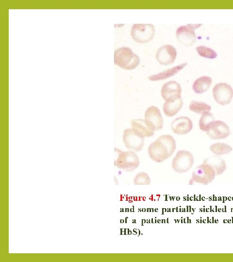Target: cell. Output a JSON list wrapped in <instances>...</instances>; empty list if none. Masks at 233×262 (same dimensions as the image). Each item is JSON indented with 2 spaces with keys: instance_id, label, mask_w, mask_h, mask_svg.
<instances>
[{
  "instance_id": "obj_1",
  "label": "cell",
  "mask_w": 233,
  "mask_h": 262,
  "mask_svg": "<svg viewBox=\"0 0 233 262\" xmlns=\"http://www.w3.org/2000/svg\"><path fill=\"white\" fill-rule=\"evenodd\" d=\"M174 138L168 134L162 135L148 147L150 158L154 162L162 163L170 157L176 149Z\"/></svg>"
},
{
  "instance_id": "obj_2",
  "label": "cell",
  "mask_w": 233,
  "mask_h": 262,
  "mask_svg": "<svg viewBox=\"0 0 233 262\" xmlns=\"http://www.w3.org/2000/svg\"><path fill=\"white\" fill-rule=\"evenodd\" d=\"M114 63L123 69L132 70L139 64L140 59L130 48L123 47L115 51Z\"/></svg>"
},
{
  "instance_id": "obj_3",
  "label": "cell",
  "mask_w": 233,
  "mask_h": 262,
  "mask_svg": "<svg viewBox=\"0 0 233 262\" xmlns=\"http://www.w3.org/2000/svg\"><path fill=\"white\" fill-rule=\"evenodd\" d=\"M116 157L115 165L127 172H131L136 169L140 161L137 155L133 151H123L115 148Z\"/></svg>"
},
{
  "instance_id": "obj_4",
  "label": "cell",
  "mask_w": 233,
  "mask_h": 262,
  "mask_svg": "<svg viewBox=\"0 0 233 262\" xmlns=\"http://www.w3.org/2000/svg\"><path fill=\"white\" fill-rule=\"evenodd\" d=\"M216 176L215 171L209 165L203 163L193 171L189 184L201 183L207 185L211 183Z\"/></svg>"
},
{
  "instance_id": "obj_5",
  "label": "cell",
  "mask_w": 233,
  "mask_h": 262,
  "mask_svg": "<svg viewBox=\"0 0 233 262\" xmlns=\"http://www.w3.org/2000/svg\"><path fill=\"white\" fill-rule=\"evenodd\" d=\"M154 33V26L151 24H134L131 31L133 39L139 43L149 42L152 39Z\"/></svg>"
},
{
  "instance_id": "obj_6",
  "label": "cell",
  "mask_w": 233,
  "mask_h": 262,
  "mask_svg": "<svg viewBox=\"0 0 233 262\" xmlns=\"http://www.w3.org/2000/svg\"><path fill=\"white\" fill-rule=\"evenodd\" d=\"M144 137L133 128L125 129L123 134V140L125 147L130 150L138 152L141 150L144 143Z\"/></svg>"
},
{
  "instance_id": "obj_7",
  "label": "cell",
  "mask_w": 233,
  "mask_h": 262,
  "mask_svg": "<svg viewBox=\"0 0 233 262\" xmlns=\"http://www.w3.org/2000/svg\"><path fill=\"white\" fill-rule=\"evenodd\" d=\"M194 164L192 153L186 150L178 151L172 162V167L176 172L181 173L188 171Z\"/></svg>"
},
{
  "instance_id": "obj_8",
  "label": "cell",
  "mask_w": 233,
  "mask_h": 262,
  "mask_svg": "<svg viewBox=\"0 0 233 262\" xmlns=\"http://www.w3.org/2000/svg\"><path fill=\"white\" fill-rule=\"evenodd\" d=\"M201 24H188L178 28L176 30V37L178 41L183 45L189 46L196 41V35L195 29L199 28Z\"/></svg>"
},
{
  "instance_id": "obj_9",
  "label": "cell",
  "mask_w": 233,
  "mask_h": 262,
  "mask_svg": "<svg viewBox=\"0 0 233 262\" xmlns=\"http://www.w3.org/2000/svg\"><path fill=\"white\" fill-rule=\"evenodd\" d=\"M213 96L218 104L225 105L231 101L233 97V89L228 84L219 82L213 88Z\"/></svg>"
},
{
  "instance_id": "obj_10",
  "label": "cell",
  "mask_w": 233,
  "mask_h": 262,
  "mask_svg": "<svg viewBox=\"0 0 233 262\" xmlns=\"http://www.w3.org/2000/svg\"><path fill=\"white\" fill-rule=\"evenodd\" d=\"M145 120L154 131L163 127V118L159 109L156 107L152 106L147 109L145 113Z\"/></svg>"
},
{
  "instance_id": "obj_11",
  "label": "cell",
  "mask_w": 233,
  "mask_h": 262,
  "mask_svg": "<svg viewBox=\"0 0 233 262\" xmlns=\"http://www.w3.org/2000/svg\"><path fill=\"white\" fill-rule=\"evenodd\" d=\"M177 56L176 49L170 45L161 47L156 54L157 61L161 65H167L174 62Z\"/></svg>"
},
{
  "instance_id": "obj_12",
  "label": "cell",
  "mask_w": 233,
  "mask_h": 262,
  "mask_svg": "<svg viewBox=\"0 0 233 262\" xmlns=\"http://www.w3.org/2000/svg\"><path fill=\"white\" fill-rule=\"evenodd\" d=\"M230 133L229 126L225 122L220 120L215 121L207 131V135L212 139H224Z\"/></svg>"
},
{
  "instance_id": "obj_13",
  "label": "cell",
  "mask_w": 233,
  "mask_h": 262,
  "mask_svg": "<svg viewBox=\"0 0 233 262\" xmlns=\"http://www.w3.org/2000/svg\"><path fill=\"white\" fill-rule=\"evenodd\" d=\"M193 128L191 120L187 117L181 116L174 119L171 123V129L176 134L182 135L188 133Z\"/></svg>"
},
{
  "instance_id": "obj_14",
  "label": "cell",
  "mask_w": 233,
  "mask_h": 262,
  "mask_svg": "<svg viewBox=\"0 0 233 262\" xmlns=\"http://www.w3.org/2000/svg\"><path fill=\"white\" fill-rule=\"evenodd\" d=\"M181 85L175 81L168 82L165 83L162 87L161 95L166 100L181 97Z\"/></svg>"
},
{
  "instance_id": "obj_15",
  "label": "cell",
  "mask_w": 233,
  "mask_h": 262,
  "mask_svg": "<svg viewBox=\"0 0 233 262\" xmlns=\"http://www.w3.org/2000/svg\"><path fill=\"white\" fill-rule=\"evenodd\" d=\"M183 101L181 97L173 98L166 100L163 105V110L167 116L175 115L182 108Z\"/></svg>"
},
{
  "instance_id": "obj_16",
  "label": "cell",
  "mask_w": 233,
  "mask_h": 262,
  "mask_svg": "<svg viewBox=\"0 0 233 262\" xmlns=\"http://www.w3.org/2000/svg\"><path fill=\"white\" fill-rule=\"evenodd\" d=\"M211 166L215 170L216 176L221 174L226 169L225 161L218 156H212L204 160L203 163Z\"/></svg>"
},
{
  "instance_id": "obj_17",
  "label": "cell",
  "mask_w": 233,
  "mask_h": 262,
  "mask_svg": "<svg viewBox=\"0 0 233 262\" xmlns=\"http://www.w3.org/2000/svg\"><path fill=\"white\" fill-rule=\"evenodd\" d=\"M187 64V63H183L177 66L166 70L158 74L150 76L148 77V79L151 81H156L167 79L176 74L179 71L185 67Z\"/></svg>"
},
{
  "instance_id": "obj_18",
  "label": "cell",
  "mask_w": 233,
  "mask_h": 262,
  "mask_svg": "<svg viewBox=\"0 0 233 262\" xmlns=\"http://www.w3.org/2000/svg\"><path fill=\"white\" fill-rule=\"evenodd\" d=\"M133 128L140 132L145 137L152 136L154 133L145 120L141 119H133L131 122Z\"/></svg>"
},
{
  "instance_id": "obj_19",
  "label": "cell",
  "mask_w": 233,
  "mask_h": 262,
  "mask_svg": "<svg viewBox=\"0 0 233 262\" xmlns=\"http://www.w3.org/2000/svg\"><path fill=\"white\" fill-rule=\"evenodd\" d=\"M212 82V78L210 77H200L194 82L192 86L193 90L197 94L202 93L208 89Z\"/></svg>"
},
{
  "instance_id": "obj_20",
  "label": "cell",
  "mask_w": 233,
  "mask_h": 262,
  "mask_svg": "<svg viewBox=\"0 0 233 262\" xmlns=\"http://www.w3.org/2000/svg\"><path fill=\"white\" fill-rule=\"evenodd\" d=\"M213 115L210 112L202 114L199 124L200 129L203 131H207L215 122Z\"/></svg>"
},
{
  "instance_id": "obj_21",
  "label": "cell",
  "mask_w": 233,
  "mask_h": 262,
  "mask_svg": "<svg viewBox=\"0 0 233 262\" xmlns=\"http://www.w3.org/2000/svg\"><path fill=\"white\" fill-rule=\"evenodd\" d=\"M210 150L216 155L227 154L231 152L233 149L228 144L222 143H217L210 147Z\"/></svg>"
},
{
  "instance_id": "obj_22",
  "label": "cell",
  "mask_w": 233,
  "mask_h": 262,
  "mask_svg": "<svg viewBox=\"0 0 233 262\" xmlns=\"http://www.w3.org/2000/svg\"><path fill=\"white\" fill-rule=\"evenodd\" d=\"M189 108L192 112L199 114L209 112L211 110V107L207 104L196 101H193L190 103Z\"/></svg>"
},
{
  "instance_id": "obj_23",
  "label": "cell",
  "mask_w": 233,
  "mask_h": 262,
  "mask_svg": "<svg viewBox=\"0 0 233 262\" xmlns=\"http://www.w3.org/2000/svg\"><path fill=\"white\" fill-rule=\"evenodd\" d=\"M196 49L198 54L203 58L212 59L216 58L217 56V53L215 51L204 46L197 47Z\"/></svg>"
},
{
  "instance_id": "obj_24",
  "label": "cell",
  "mask_w": 233,
  "mask_h": 262,
  "mask_svg": "<svg viewBox=\"0 0 233 262\" xmlns=\"http://www.w3.org/2000/svg\"><path fill=\"white\" fill-rule=\"evenodd\" d=\"M150 183V180L149 176L144 172L138 173L133 180L134 185H149Z\"/></svg>"
}]
</instances>
